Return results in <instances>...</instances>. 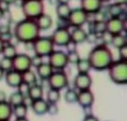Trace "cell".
<instances>
[{
	"label": "cell",
	"instance_id": "obj_1",
	"mask_svg": "<svg viewBox=\"0 0 127 121\" xmlns=\"http://www.w3.org/2000/svg\"><path fill=\"white\" fill-rule=\"evenodd\" d=\"M90 62L91 68L96 71L107 70L108 67L113 62V54L108 46L99 44L90 51L89 56L87 58Z\"/></svg>",
	"mask_w": 127,
	"mask_h": 121
},
{
	"label": "cell",
	"instance_id": "obj_2",
	"mask_svg": "<svg viewBox=\"0 0 127 121\" xmlns=\"http://www.w3.org/2000/svg\"><path fill=\"white\" fill-rule=\"evenodd\" d=\"M41 31L33 19L25 18L16 23L13 31V35L19 42L23 44H32L40 36Z\"/></svg>",
	"mask_w": 127,
	"mask_h": 121
},
{
	"label": "cell",
	"instance_id": "obj_3",
	"mask_svg": "<svg viewBox=\"0 0 127 121\" xmlns=\"http://www.w3.org/2000/svg\"><path fill=\"white\" fill-rule=\"evenodd\" d=\"M108 76L116 85L127 84V60H113L108 67Z\"/></svg>",
	"mask_w": 127,
	"mask_h": 121
},
{
	"label": "cell",
	"instance_id": "obj_4",
	"mask_svg": "<svg viewBox=\"0 0 127 121\" xmlns=\"http://www.w3.org/2000/svg\"><path fill=\"white\" fill-rule=\"evenodd\" d=\"M22 12L25 18L35 20L38 16L44 14L43 0H23Z\"/></svg>",
	"mask_w": 127,
	"mask_h": 121
},
{
	"label": "cell",
	"instance_id": "obj_5",
	"mask_svg": "<svg viewBox=\"0 0 127 121\" xmlns=\"http://www.w3.org/2000/svg\"><path fill=\"white\" fill-rule=\"evenodd\" d=\"M32 49L34 51V55L48 58V55L55 50V45L50 36H38L32 42Z\"/></svg>",
	"mask_w": 127,
	"mask_h": 121
},
{
	"label": "cell",
	"instance_id": "obj_6",
	"mask_svg": "<svg viewBox=\"0 0 127 121\" xmlns=\"http://www.w3.org/2000/svg\"><path fill=\"white\" fill-rule=\"evenodd\" d=\"M47 82H48L49 88L61 91L62 89L67 87L68 77L64 70H55L51 76L49 77Z\"/></svg>",
	"mask_w": 127,
	"mask_h": 121
},
{
	"label": "cell",
	"instance_id": "obj_7",
	"mask_svg": "<svg viewBox=\"0 0 127 121\" xmlns=\"http://www.w3.org/2000/svg\"><path fill=\"white\" fill-rule=\"evenodd\" d=\"M48 64L54 70H64L68 65L66 52L62 50H54L48 55Z\"/></svg>",
	"mask_w": 127,
	"mask_h": 121
},
{
	"label": "cell",
	"instance_id": "obj_8",
	"mask_svg": "<svg viewBox=\"0 0 127 121\" xmlns=\"http://www.w3.org/2000/svg\"><path fill=\"white\" fill-rule=\"evenodd\" d=\"M89 20V15L80 8L72 9L66 22L72 28H82Z\"/></svg>",
	"mask_w": 127,
	"mask_h": 121
},
{
	"label": "cell",
	"instance_id": "obj_9",
	"mask_svg": "<svg viewBox=\"0 0 127 121\" xmlns=\"http://www.w3.org/2000/svg\"><path fill=\"white\" fill-rule=\"evenodd\" d=\"M52 42L55 46L58 47H65L70 41V31L67 27H58L54 31V33L50 36Z\"/></svg>",
	"mask_w": 127,
	"mask_h": 121
},
{
	"label": "cell",
	"instance_id": "obj_10",
	"mask_svg": "<svg viewBox=\"0 0 127 121\" xmlns=\"http://www.w3.org/2000/svg\"><path fill=\"white\" fill-rule=\"evenodd\" d=\"M13 70L23 73L25 71L32 68L31 66V56L26 53H17L16 56L12 60Z\"/></svg>",
	"mask_w": 127,
	"mask_h": 121
},
{
	"label": "cell",
	"instance_id": "obj_11",
	"mask_svg": "<svg viewBox=\"0 0 127 121\" xmlns=\"http://www.w3.org/2000/svg\"><path fill=\"white\" fill-rule=\"evenodd\" d=\"M106 31L112 35L122 34L125 32V19L114 17L106 20Z\"/></svg>",
	"mask_w": 127,
	"mask_h": 121
},
{
	"label": "cell",
	"instance_id": "obj_12",
	"mask_svg": "<svg viewBox=\"0 0 127 121\" xmlns=\"http://www.w3.org/2000/svg\"><path fill=\"white\" fill-rule=\"evenodd\" d=\"M92 78L90 73H78L74 79V88L77 91L89 90L92 86Z\"/></svg>",
	"mask_w": 127,
	"mask_h": 121
},
{
	"label": "cell",
	"instance_id": "obj_13",
	"mask_svg": "<svg viewBox=\"0 0 127 121\" xmlns=\"http://www.w3.org/2000/svg\"><path fill=\"white\" fill-rule=\"evenodd\" d=\"M103 0H80V9L83 10L88 15L96 14L103 9Z\"/></svg>",
	"mask_w": 127,
	"mask_h": 121
},
{
	"label": "cell",
	"instance_id": "obj_14",
	"mask_svg": "<svg viewBox=\"0 0 127 121\" xmlns=\"http://www.w3.org/2000/svg\"><path fill=\"white\" fill-rule=\"evenodd\" d=\"M94 95L93 92L89 90H82V91H78V96H77V102L78 104L82 107L83 109L86 108H91L94 103Z\"/></svg>",
	"mask_w": 127,
	"mask_h": 121
},
{
	"label": "cell",
	"instance_id": "obj_15",
	"mask_svg": "<svg viewBox=\"0 0 127 121\" xmlns=\"http://www.w3.org/2000/svg\"><path fill=\"white\" fill-rule=\"evenodd\" d=\"M3 79H4L6 85L12 88H17L19 86V84L23 82L22 73L18 72V71L13 70V69L4 72V78H3Z\"/></svg>",
	"mask_w": 127,
	"mask_h": 121
},
{
	"label": "cell",
	"instance_id": "obj_16",
	"mask_svg": "<svg viewBox=\"0 0 127 121\" xmlns=\"http://www.w3.org/2000/svg\"><path fill=\"white\" fill-rule=\"evenodd\" d=\"M31 109L32 112L37 116H43L47 114V108H48V102L45 99H38L35 101H31L30 103Z\"/></svg>",
	"mask_w": 127,
	"mask_h": 121
},
{
	"label": "cell",
	"instance_id": "obj_17",
	"mask_svg": "<svg viewBox=\"0 0 127 121\" xmlns=\"http://www.w3.org/2000/svg\"><path fill=\"white\" fill-rule=\"evenodd\" d=\"M36 76L37 78H40L41 80H43V81H47L49 79V77L52 74V72H54V69H52V67L49 65L48 62L47 63H45L43 62L38 67H36Z\"/></svg>",
	"mask_w": 127,
	"mask_h": 121
},
{
	"label": "cell",
	"instance_id": "obj_18",
	"mask_svg": "<svg viewBox=\"0 0 127 121\" xmlns=\"http://www.w3.org/2000/svg\"><path fill=\"white\" fill-rule=\"evenodd\" d=\"M87 31L83 28H73L70 31V40L74 41L76 45H80L86 42Z\"/></svg>",
	"mask_w": 127,
	"mask_h": 121
},
{
	"label": "cell",
	"instance_id": "obj_19",
	"mask_svg": "<svg viewBox=\"0 0 127 121\" xmlns=\"http://www.w3.org/2000/svg\"><path fill=\"white\" fill-rule=\"evenodd\" d=\"M43 97H44V89H43L42 85L35 83L29 87L27 98H29L30 101H35V100H38V99H43Z\"/></svg>",
	"mask_w": 127,
	"mask_h": 121
},
{
	"label": "cell",
	"instance_id": "obj_20",
	"mask_svg": "<svg viewBox=\"0 0 127 121\" xmlns=\"http://www.w3.org/2000/svg\"><path fill=\"white\" fill-rule=\"evenodd\" d=\"M35 22H36V26L40 29V31H47L52 27V18L50 17V15L45 13L38 16L35 19Z\"/></svg>",
	"mask_w": 127,
	"mask_h": 121
},
{
	"label": "cell",
	"instance_id": "obj_21",
	"mask_svg": "<svg viewBox=\"0 0 127 121\" xmlns=\"http://www.w3.org/2000/svg\"><path fill=\"white\" fill-rule=\"evenodd\" d=\"M125 5H120L116 3H112L108 6L107 10V15L108 18H114V17H120L122 18V16H125Z\"/></svg>",
	"mask_w": 127,
	"mask_h": 121
},
{
	"label": "cell",
	"instance_id": "obj_22",
	"mask_svg": "<svg viewBox=\"0 0 127 121\" xmlns=\"http://www.w3.org/2000/svg\"><path fill=\"white\" fill-rule=\"evenodd\" d=\"M13 116V107L8 102H0V121H9Z\"/></svg>",
	"mask_w": 127,
	"mask_h": 121
},
{
	"label": "cell",
	"instance_id": "obj_23",
	"mask_svg": "<svg viewBox=\"0 0 127 121\" xmlns=\"http://www.w3.org/2000/svg\"><path fill=\"white\" fill-rule=\"evenodd\" d=\"M72 8L69 6V4H63V3H58L56 6V14H57L58 18L60 20L66 21L70 14Z\"/></svg>",
	"mask_w": 127,
	"mask_h": 121
},
{
	"label": "cell",
	"instance_id": "obj_24",
	"mask_svg": "<svg viewBox=\"0 0 127 121\" xmlns=\"http://www.w3.org/2000/svg\"><path fill=\"white\" fill-rule=\"evenodd\" d=\"M6 102H8L12 107H14V106H17L19 104H23V103H26V97H24L20 92H18L16 90V91L12 92V94L9 96L8 101Z\"/></svg>",
	"mask_w": 127,
	"mask_h": 121
},
{
	"label": "cell",
	"instance_id": "obj_25",
	"mask_svg": "<svg viewBox=\"0 0 127 121\" xmlns=\"http://www.w3.org/2000/svg\"><path fill=\"white\" fill-rule=\"evenodd\" d=\"M22 79H23L24 83L28 84L29 86H31V85H33L35 83H37V76H36V73H35V71L31 70V69L25 71V72L22 73Z\"/></svg>",
	"mask_w": 127,
	"mask_h": 121
},
{
	"label": "cell",
	"instance_id": "obj_26",
	"mask_svg": "<svg viewBox=\"0 0 127 121\" xmlns=\"http://www.w3.org/2000/svg\"><path fill=\"white\" fill-rule=\"evenodd\" d=\"M1 54H2L3 58L13 60L17 54V49L13 44H11V42H9V44H4Z\"/></svg>",
	"mask_w": 127,
	"mask_h": 121
},
{
	"label": "cell",
	"instance_id": "obj_27",
	"mask_svg": "<svg viewBox=\"0 0 127 121\" xmlns=\"http://www.w3.org/2000/svg\"><path fill=\"white\" fill-rule=\"evenodd\" d=\"M27 115H28V105L26 103H23V104H19L13 107V116L15 117V119L27 118Z\"/></svg>",
	"mask_w": 127,
	"mask_h": 121
},
{
	"label": "cell",
	"instance_id": "obj_28",
	"mask_svg": "<svg viewBox=\"0 0 127 121\" xmlns=\"http://www.w3.org/2000/svg\"><path fill=\"white\" fill-rule=\"evenodd\" d=\"M60 99H61V92H60V90L49 88L46 94V101L49 104H57L60 101Z\"/></svg>",
	"mask_w": 127,
	"mask_h": 121
},
{
	"label": "cell",
	"instance_id": "obj_29",
	"mask_svg": "<svg viewBox=\"0 0 127 121\" xmlns=\"http://www.w3.org/2000/svg\"><path fill=\"white\" fill-rule=\"evenodd\" d=\"M77 96H78V91L75 88H67L66 91L64 92V101L68 104H74L77 102Z\"/></svg>",
	"mask_w": 127,
	"mask_h": 121
},
{
	"label": "cell",
	"instance_id": "obj_30",
	"mask_svg": "<svg viewBox=\"0 0 127 121\" xmlns=\"http://www.w3.org/2000/svg\"><path fill=\"white\" fill-rule=\"evenodd\" d=\"M76 67H77L78 73H89L90 70L92 69L88 59H80L78 60V63L76 64Z\"/></svg>",
	"mask_w": 127,
	"mask_h": 121
},
{
	"label": "cell",
	"instance_id": "obj_31",
	"mask_svg": "<svg viewBox=\"0 0 127 121\" xmlns=\"http://www.w3.org/2000/svg\"><path fill=\"white\" fill-rule=\"evenodd\" d=\"M111 45H113V47L119 50L120 48H122V47H124V46L127 45V38L123 33L122 34H118V35H113Z\"/></svg>",
	"mask_w": 127,
	"mask_h": 121
},
{
	"label": "cell",
	"instance_id": "obj_32",
	"mask_svg": "<svg viewBox=\"0 0 127 121\" xmlns=\"http://www.w3.org/2000/svg\"><path fill=\"white\" fill-rule=\"evenodd\" d=\"M92 32L96 33L97 35H100L106 32V21L94 20L92 23Z\"/></svg>",
	"mask_w": 127,
	"mask_h": 121
},
{
	"label": "cell",
	"instance_id": "obj_33",
	"mask_svg": "<svg viewBox=\"0 0 127 121\" xmlns=\"http://www.w3.org/2000/svg\"><path fill=\"white\" fill-rule=\"evenodd\" d=\"M0 68H1L4 72L6 71H10L13 69V65H12V60L11 59H6V58H3L0 59Z\"/></svg>",
	"mask_w": 127,
	"mask_h": 121
},
{
	"label": "cell",
	"instance_id": "obj_34",
	"mask_svg": "<svg viewBox=\"0 0 127 121\" xmlns=\"http://www.w3.org/2000/svg\"><path fill=\"white\" fill-rule=\"evenodd\" d=\"M67 55V60L68 64H73V65H76L78 63V60L81 59L80 54L78 53V51H72V52H67L66 53Z\"/></svg>",
	"mask_w": 127,
	"mask_h": 121
},
{
	"label": "cell",
	"instance_id": "obj_35",
	"mask_svg": "<svg viewBox=\"0 0 127 121\" xmlns=\"http://www.w3.org/2000/svg\"><path fill=\"white\" fill-rule=\"evenodd\" d=\"M112 38H113V35L110 34L109 32H104L103 34H100L99 35V40H101V44L103 45H106V46H108V45H111V42H112Z\"/></svg>",
	"mask_w": 127,
	"mask_h": 121
},
{
	"label": "cell",
	"instance_id": "obj_36",
	"mask_svg": "<svg viewBox=\"0 0 127 121\" xmlns=\"http://www.w3.org/2000/svg\"><path fill=\"white\" fill-rule=\"evenodd\" d=\"M99 40V35H97L96 33L91 31L90 33H87V38H86V41L89 42V44H96Z\"/></svg>",
	"mask_w": 127,
	"mask_h": 121
},
{
	"label": "cell",
	"instance_id": "obj_37",
	"mask_svg": "<svg viewBox=\"0 0 127 121\" xmlns=\"http://www.w3.org/2000/svg\"><path fill=\"white\" fill-rule=\"evenodd\" d=\"M29 85L26 84V83H24V82H22V83L19 84V86L17 87V91L20 92L24 97H26L27 98V96H28V91H29Z\"/></svg>",
	"mask_w": 127,
	"mask_h": 121
},
{
	"label": "cell",
	"instance_id": "obj_38",
	"mask_svg": "<svg viewBox=\"0 0 127 121\" xmlns=\"http://www.w3.org/2000/svg\"><path fill=\"white\" fill-rule=\"evenodd\" d=\"M47 114L50 116H56L59 114V107L57 104H49L48 103V108H47Z\"/></svg>",
	"mask_w": 127,
	"mask_h": 121
},
{
	"label": "cell",
	"instance_id": "obj_39",
	"mask_svg": "<svg viewBox=\"0 0 127 121\" xmlns=\"http://www.w3.org/2000/svg\"><path fill=\"white\" fill-rule=\"evenodd\" d=\"M43 62H44V60H43V58H41V56L34 55L33 58H31V66L34 67V68L38 67Z\"/></svg>",
	"mask_w": 127,
	"mask_h": 121
},
{
	"label": "cell",
	"instance_id": "obj_40",
	"mask_svg": "<svg viewBox=\"0 0 127 121\" xmlns=\"http://www.w3.org/2000/svg\"><path fill=\"white\" fill-rule=\"evenodd\" d=\"M119 56H120V60H127V45L119 49Z\"/></svg>",
	"mask_w": 127,
	"mask_h": 121
},
{
	"label": "cell",
	"instance_id": "obj_41",
	"mask_svg": "<svg viewBox=\"0 0 127 121\" xmlns=\"http://www.w3.org/2000/svg\"><path fill=\"white\" fill-rule=\"evenodd\" d=\"M77 46L78 45H76L74 41L70 40L67 45L65 46V48H66V50H67V52H72V51H77Z\"/></svg>",
	"mask_w": 127,
	"mask_h": 121
},
{
	"label": "cell",
	"instance_id": "obj_42",
	"mask_svg": "<svg viewBox=\"0 0 127 121\" xmlns=\"http://www.w3.org/2000/svg\"><path fill=\"white\" fill-rule=\"evenodd\" d=\"M82 121H99V119H98L96 116H94L93 114H89V115L84 116Z\"/></svg>",
	"mask_w": 127,
	"mask_h": 121
},
{
	"label": "cell",
	"instance_id": "obj_43",
	"mask_svg": "<svg viewBox=\"0 0 127 121\" xmlns=\"http://www.w3.org/2000/svg\"><path fill=\"white\" fill-rule=\"evenodd\" d=\"M8 101V96L4 91L0 90V102H6Z\"/></svg>",
	"mask_w": 127,
	"mask_h": 121
},
{
	"label": "cell",
	"instance_id": "obj_44",
	"mask_svg": "<svg viewBox=\"0 0 127 121\" xmlns=\"http://www.w3.org/2000/svg\"><path fill=\"white\" fill-rule=\"evenodd\" d=\"M17 1V0H1V3H4L5 5H12Z\"/></svg>",
	"mask_w": 127,
	"mask_h": 121
},
{
	"label": "cell",
	"instance_id": "obj_45",
	"mask_svg": "<svg viewBox=\"0 0 127 121\" xmlns=\"http://www.w3.org/2000/svg\"><path fill=\"white\" fill-rule=\"evenodd\" d=\"M113 3H116V4L120 5H126L127 0H113Z\"/></svg>",
	"mask_w": 127,
	"mask_h": 121
},
{
	"label": "cell",
	"instance_id": "obj_46",
	"mask_svg": "<svg viewBox=\"0 0 127 121\" xmlns=\"http://www.w3.org/2000/svg\"><path fill=\"white\" fill-rule=\"evenodd\" d=\"M4 13H5V11H4V9L2 8L1 5H0V20H1L3 17H4Z\"/></svg>",
	"mask_w": 127,
	"mask_h": 121
},
{
	"label": "cell",
	"instance_id": "obj_47",
	"mask_svg": "<svg viewBox=\"0 0 127 121\" xmlns=\"http://www.w3.org/2000/svg\"><path fill=\"white\" fill-rule=\"evenodd\" d=\"M70 0H57L58 3H63V4H68V2Z\"/></svg>",
	"mask_w": 127,
	"mask_h": 121
},
{
	"label": "cell",
	"instance_id": "obj_48",
	"mask_svg": "<svg viewBox=\"0 0 127 121\" xmlns=\"http://www.w3.org/2000/svg\"><path fill=\"white\" fill-rule=\"evenodd\" d=\"M3 46H4V42H3V41H2V40H1V38H0V54H1V52H2Z\"/></svg>",
	"mask_w": 127,
	"mask_h": 121
},
{
	"label": "cell",
	"instance_id": "obj_49",
	"mask_svg": "<svg viewBox=\"0 0 127 121\" xmlns=\"http://www.w3.org/2000/svg\"><path fill=\"white\" fill-rule=\"evenodd\" d=\"M3 78H4V71H3L1 68H0V81H1Z\"/></svg>",
	"mask_w": 127,
	"mask_h": 121
},
{
	"label": "cell",
	"instance_id": "obj_50",
	"mask_svg": "<svg viewBox=\"0 0 127 121\" xmlns=\"http://www.w3.org/2000/svg\"><path fill=\"white\" fill-rule=\"evenodd\" d=\"M14 121H29L28 118H19V119H15Z\"/></svg>",
	"mask_w": 127,
	"mask_h": 121
},
{
	"label": "cell",
	"instance_id": "obj_51",
	"mask_svg": "<svg viewBox=\"0 0 127 121\" xmlns=\"http://www.w3.org/2000/svg\"><path fill=\"white\" fill-rule=\"evenodd\" d=\"M103 1H109V0H103Z\"/></svg>",
	"mask_w": 127,
	"mask_h": 121
},
{
	"label": "cell",
	"instance_id": "obj_52",
	"mask_svg": "<svg viewBox=\"0 0 127 121\" xmlns=\"http://www.w3.org/2000/svg\"><path fill=\"white\" fill-rule=\"evenodd\" d=\"M0 3H1V0H0Z\"/></svg>",
	"mask_w": 127,
	"mask_h": 121
},
{
	"label": "cell",
	"instance_id": "obj_53",
	"mask_svg": "<svg viewBox=\"0 0 127 121\" xmlns=\"http://www.w3.org/2000/svg\"><path fill=\"white\" fill-rule=\"evenodd\" d=\"M9 121H11V120H9Z\"/></svg>",
	"mask_w": 127,
	"mask_h": 121
}]
</instances>
